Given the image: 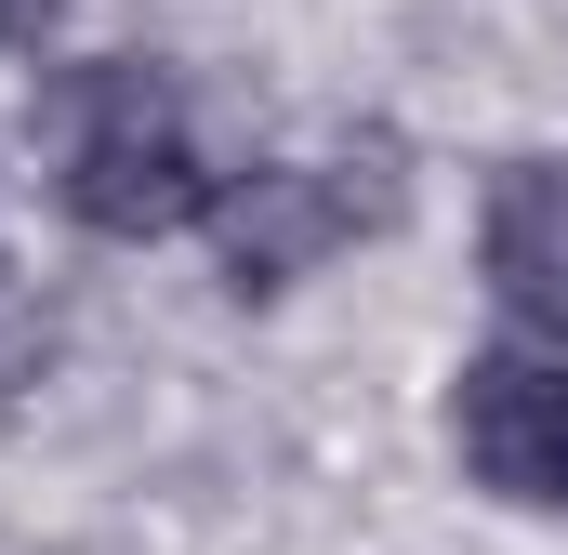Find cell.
I'll return each mask as SVG.
<instances>
[{
    "label": "cell",
    "mask_w": 568,
    "mask_h": 555,
    "mask_svg": "<svg viewBox=\"0 0 568 555\" xmlns=\"http://www.w3.org/2000/svg\"><path fill=\"white\" fill-rule=\"evenodd\" d=\"M40 133H53V199H67L93 239H172V225H212V199H225V172H212V145H199V107H185L145 53L53 67Z\"/></svg>",
    "instance_id": "1"
},
{
    "label": "cell",
    "mask_w": 568,
    "mask_h": 555,
    "mask_svg": "<svg viewBox=\"0 0 568 555\" xmlns=\"http://www.w3.org/2000/svg\"><path fill=\"white\" fill-rule=\"evenodd\" d=\"M397 199H410V172H397L384 133L331 145V159H252V172H225V199H212L225 291H239V304H278L291 278H317L344 239H384Z\"/></svg>",
    "instance_id": "2"
},
{
    "label": "cell",
    "mask_w": 568,
    "mask_h": 555,
    "mask_svg": "<svg viewBox=\"0 0 568 555\" xmlns=\"http://www.w3.org/2000/svg\"><path fill=\"white\" fill-rule=\"evenodd\" d=\"M449 450L489 503L568 516V344H489L449 371Z\"/></svg>",
    "instance_id": "3"
},
{
    "label": "cell",
    "mask_w": 568,
    "mask_h": 555,
    "mask_svg": "<svg viewBox=\"0 0 568 555\" xmlns=\"http://www.w3.org/2000/svg\"><path fill=\"white\" fill-rule=\"evenodd\" d=\"M476 278H489V304L529 344H568V159H503L489 172V199H476Z\"/></svg>",
    "instance_id": "4"
},
{
    "label": "cell",
    "mask_w": 568,
    "mask_h": 555,
    "mask_svg": "<svg viewBox=\"0 0 568 555\" xmlns=\"http://www.w3.org/2000/svg\"><path fill=\"white\" fill-rule=\"evenodd\" d=\"M53 27H67V0H0V53H53Z\"/></svg>",
    "instance_id": "5"
}]
</instances>
